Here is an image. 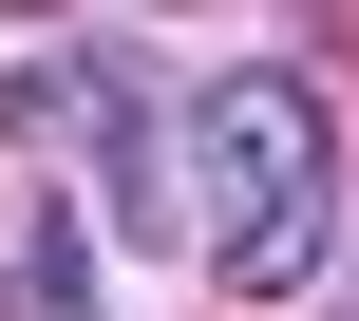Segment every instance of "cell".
Segmentation results:
<instances>
[{
  "label": "cell",
  "instance_id": "obj_1",
  "mask_svg": "<svg viewBox=\"0 0 359 321\" xmlns=\"http://www.w3.org/2000/svg\"><path fill=\"white\" fill-rule=\"evenodd\" d=\"M170 132H189V265L227 303H303L341 265V114L284 57H227Z\"/></svg>",
  "mask_w": 359,
  "mask_h": 321
},
{
  "label": "cell",
  "instance_id": "obj_2",
  "mask_svg": "<svg viewBox=\"0 0 359 321\" xmlns=\"http://www.w3.org/2000/svg\"><path fill=\"white\" fill-rule=\"evenodd\" d=\"M0 321H95V227L76 208H19L0 227Z\"/></svg>",
  "mask_w": 359,
  "mask_h": 321
},
{
  "label": "cell",
  "instance_id": "obj_3",
  "mask_svg": "<svg viewBox=\"0 0 359 321\" xmlns=\"http://www.w3.org/2000/svg\"><path fill=\"white\" fill-rule=\"evenodd\" d=\"M341 208H359V189H341Z\"/></svg>",
  "mask_w": 359,
  "mask_h": 321
}]
</instances>
